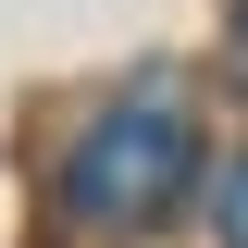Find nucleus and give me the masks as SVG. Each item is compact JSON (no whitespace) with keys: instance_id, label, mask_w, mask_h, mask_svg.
<instances>
[{"instance_id":"1","label":"nucleus","mask_w":248,"mask_h":248,"mask_svg":"<svg viewBox=\"0 0 248 248\" xmlns=\"http://www.w3.org/2000/svg\"><path fill=\"white\" fill-rule=\"evenodd\" d=\"M199 186V137H186L174 99H124V112H99L87 137H75V161H62V199L87 223H112V236H137V223H161Z\"/></svg>"},{"instance_id":"2","label":"nucleus","mask_w":248,"mask_h":248,"mask_svg":"<svg viewBox=\"0 0 248 248\" xmlns=\"http://www.w3.org/2000/svg\"><path fill=\"white\" fill-rule=\"evenodd\" d=\"M211 236H223V248H248V161L211 186Z\"/></svg>"}]
</instances>
